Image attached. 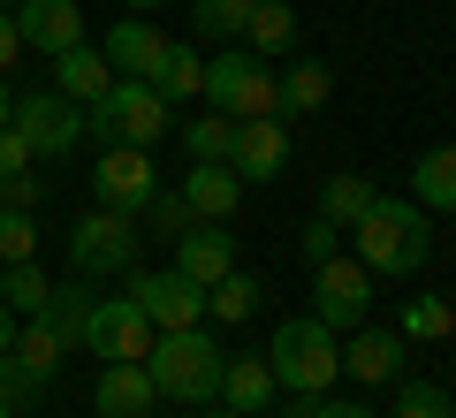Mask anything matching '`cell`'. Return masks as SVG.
I'll return each mask as SVG.
<instances>
[{
  "mask_svg": "<svg viewBox=\"0 0 456 418\" xmlns=\"http://www.w3.org/2000/svg\"><path fill=\"white\" fill-rule=\"evenodd\" d=\"M244 46L259 53V61H266V53H289V46H297V8H289V0H251Z\"/></svg>",
  "mask_w": 456,
  "mask_h": 418,
  "instance_id": "obj_23",
  "label": "cell"
},
{
  "mask_svg": "<svg viewBox=\"0 0 456 418\" xmlns=\"http://www.w3.org/2000/svg\"><path fill=\"white\" fill-rule=\"evenodd\" d=\"M183 145H191V160H228V145H236V114L206 107L198 122H183Z\"/></svg>",
  "mask_w": 456,
  "mask_h": 418,
  "instance_id": "obj_30",
  "label": "cell"
},
{
  "mask_svg": "<svg viewBox=\"0 0 456 418\" xmlns=\"http://www.w3.org/2000/svg\"><path fill=\"white\" fill-rule=\"evenodd\" d=\"M274 396H281V381H274L266 357H228V365H221V403H228L236 418H259Z\"/></svg>",
  "mask_w": 456,
  "mask_h": 418,
  "instance_id": "obj_19",
  "label": "cell"
},
{
  "mask_svg": "<svg viewBox=\"0 0 456 418\" xmlns=\"http://www.w3.org/2000/svg\"><path fill=\"white\" fill-rule=\"evenodd\" d=\"M411 206H426V213H456V145L419 152V168H411Z\"/></svg>",
  "mask_w": 456,
  "mask_h": 418,
  "instance_id": "obj_22",
  "label": "cell"
},
{
  "mask_svg": "<svg viewBox=\"0 0 456 418\" xmlns=\"http://www.w3.org/2000/svg\"><path fill=\"white\" fill-rule=\"evenodd\" d=\"M107 84H114V61H107L99 46H69V53H53V92H61V99L92 107V99H107Z\"/></svg>",
  "mask_w": 456,
  "mask_h": 418,
  "instance_id": "obj_20",
  "label": "cell"
},
{
  "mask_svg": "<svg viewBox=\"0 0 456 418\" xmlns=\"http://www.w3.org/2000/svg\"><path fill=\"white\" fill-rule=\"evenodd\" d=\"M16 31H23V46H38L53 61V53L84 46V0H23V8H16Z\"/></svg>",
  "mask_w": 456,
  "mask_h": 418,
  "instance_id": "obj_13",
  "label": "cell"
},
{
  "mask_svg": "<svg viewBox=\"0 0 456 418\" xmlns=\"http://www.w3.org/2000/svg\"><path fill=\"white\" fill-rule=\"evenodd\" d=\"M0 258L16 266V258H38V221L31 213H0Z\"/></svg>",
  "mask_w": 456,
  "mask_h": 418,
  "instance_id": "obj_34",
  "label": "cell"
},
{
  "mask_svg": "<svg viewBox=\"0 0 456 418\" xmlns=\"http://www.w3.org/2000/svg\"><path fill=\"white\" fill-rule=\"evenodd\" d=\"M0 418H16V403H8V396H0Z\"/></svg>",
  "mask_w": 456,
  "mask_h": 418,
  "instance_id": "obj_45",
  "label": "cell"
},
{
  "mask_svg": "<svg viewBox=\"0 0 456 418\" xmlns=\"http://www.w3.org/2000/svg\"><path fill=\"white\" fill-rule=\"evenodd\" d=\"M0 8H23V0H0Z\"/></svg>",
  "mask_w": 456,
  "mask_h": 418,
  "instance_id": "obj_47",
  "label": "cell"
},
{
  "mask_svg": "<svg viewBox=\"0 0 456 418\" xmlns=\"http://www.w3.org/2000/svg\"><path fill=\"white\" fill-rule=\"evenodd\" d=\"M16 129H23V145L38 152V160H69L84 137V107L61 92H23L16 99Z\"/></svg>",
  "mask_w": 456,
  "mask_h": 418,
  "instance_id": "obj_9",
  "label": "cell"
},
{
  "mask_svg": "<svg viewBox=\"0 0 456 418\" xmlns=\"http://www.w3.org/2000/svg\"><path fill=\"white\" fill-rule=\"evenodd\" d=\"M8 342H16V312L0 305V357H8Z\"/></svg>",
  "mask_w": 456,
  "mask_h": 418,
  "instance_id": "obj_42",
  "label": "cell"
},
{
  "mask_svg": "<svg viewBox=\"0 0 456 418\" xmlns=\"http://www.w3.org/2000/svg\"><path fill=\"white\" fill-rule=\"evenodd\" d=\"M350 243H358V258L380 282H388V274H419L426 251H434V213L411 206V198H373L365 221L350 228Z\"/></svg>",
  "mask_w": 456,
  "mask_h": 418,
  "instance_id": "obj_1",
  "label": "cell"
},
{
  "mask_svg": "<svg viewBox=\"0 0 456 418\" xmlns=\"http://www.w3.org/2000/svg\"><path fill=\"white\" fill-rule=\"evenodd\" d=\"M388 418H456V396L403 373V381H395V411H388Z\"/></svg>",
  "mask_w": 456,
  "mask_h": 418,
  "instance_id": "obj_33",
  "label": "cell"
},
{
  "mask_svg": "<svg viewBox=\"0 0 456 418\" xmlns=\"http://www.w3.org/2000/svg\"><path fill=\"white\" fill-rule=\"evenodd\" d=\"M145 418H152V411H145Z\"/></svg>",
  "mask_w": 456,
  "mask_h": 418,
  "instance_id": "obj_48",
  "label": "cell"
},
{
  "mask_svg": "<svg viewBox=\"0 0 456 418\" xmlns=\"http://www.w3.org/2000/svg\"><path fill=\"white\" fill-rule=\"evenodd\" d=\"M31 160H38V152L23 145V129L8 122V129H0V183H8V176H31Z\"/></svg>",
  "mask_w": 456,
  "mask_h": 418,
  "instance_id": "obj_36",
  "label": "cell"
},
{
  "mask_svg": "<svg viewBox=\"0 0 456 418\" xmlns=\"http://www.w3.org/2000/svg\"><path fill=\"white\" fill-rule=\"evenodd\" d=\"M137 312H145L152 327H160V335H175V327H198V312H206V290H198L191 274H137Z\"/></svg>",
  "mask_w": 456,
  "mask_h": 418,
  "instance_id": "obj_11",
  "label": "cell"
},
{
  "mask_svg": "<svg viewBox=\"0 0 456 418\" xmlns=\"http://www.w3.org/2000/svg\"><path fill=\"white\" fill-rule=\"evenodd\" d=\"M206 312H213V320H251V312H259V282H251L244 266L221 274V282L206 290Z\"/></svg>",
  "mask_w": 456,
  "mask_h": 418,
  "instance_id": "obj_32",
  "label": "cell"
},
{
  "mask_svg": "<svg viewBox=\"0 0 456 418\" xmlns=\"http://www.w3.org/2000/svg\"><path fill=\"white\" fill-rule=\"evenodd\" d=\"M46 290H53V282H46V274H38V258H16V266L0 274V305L16 312V320H31V312L46 305Z\"/></svg>",
  "mask_w": 456,
  "mask_h": 418,
  "instance_id": "obj_29",
  "label": "cell"
},
{
  "mask_svg": "<svg viewBox=\"0 0 456 418\" xmlns=\"http://www.w3.org/2000/svg\"><path fill=\"white\" fill-rule=\"evenodd\" d=\"M92 305H99V297L84 290V274H69V282H53V290H46V305H38L31 320H46L53 335H61L69 350H77V342H84V327H92Z\"/></svg>",
  "mask_w": 456,
  "mask_h": 418,
  "instance_id": "obj_21",
  "label": "cell"
},
{
  "mask_svg": "<svg viewBox=\"0 0 456 418\" xmlns=\"http://www.w3.org/2000/svg\"><path fill=\"white\" fill-rule=\"evenodd\" d=\"M373 282H380V274L365 266L358 251H327L320 266H312V320L335 327V335L365 327V312H373Z\"/></svg>",
  "mask_w": 456,
  "mask_h": 418,
  "instance_id": "obj_6",
  "label": "cell"
},
{
  "mask_svg": "<svg viewBox=\"0 0 456 418\" xmlns=\"http://www.w3.org/2000/svg\"><path fill=\"white\" fill-rule=\"evenodd\" d=\"M281 418H380L373 403H335V396H289Z\"/></svg>",
  "mask_w": 456,
  "mask_h": 418,
  "instance_id": "obj_35",
  "label": "cell"
},
{
  "mask_svg": "<svg viewBox=\"0 0 456 418\" xmlns=\"http://www.w3.org/2000/svg\"><path fill=\"white\" fill-rule=\"evenodd\" d=\"M395 335H403V342H441V335H456V305H449V297H411L403 320H395Z\"/></svg>",
  "mask_w": 456,
  "mask_h": 418,
  "instance_id": "obj_28",
  "label": "cell"
},
{
  "mask_svg": "<svg viewBox=\"0 0 456 418\" xmlns=\"http://www.w3.org/2000/svg\"><path fill=\"white\" fill-rule=\"evenodd\" d=\"M0 396H8V403H31V396H38V381L16 365V357H0Z\"/></svg>",
  "mask_w": 456,
  "mask_h": 418,
  "instance_id": "obj_38",
  "label": "cell"
},
{
  "mask_svg": "<svg viewBox=\"0 0 456 418\" xmlns=\"http://www.w3.org/2000/svg\"><path fill=\"white\" fill-rule=\"evenodd\" d=\"M23 53V31H16V8H0V69H16Z\"/></svg>",
  "mask_w": 456,
  "mask_h": 418,
  "instance_id": "obj_41",
  "label": "cell"
},
{
  "mask_svg": "<svg viewBox=\"0 0 456 418\" xmlns=\"http://www.w3.org/2000/svg\"><path fill=\"white\" fill-rule=\"evenodd\" d=\"M206 107L236 114V122H281V77H266V61L251 46H221L206 53Z\"/></svg>",
  "mask_w": 456,
  "mask_h": 418,
  "instance_id": "obj_5",
  "label": "cell"
},
{
  "mask_svg": "<svg viewBox=\"0 0 456 418\" xmlns=\"http://www.w3.org/2000/svg\"><path fill=\"white\" fill-rule=\"evenodd\" d=\"M327 251H342V228H335V221H312V228H305V258L320 266Z\"/></svg>",
  "mask_w": 456,
  "mask_h": 418,
  "instance_id": "obj_40",
  "label": "cell"
},
{
  "mask_svg": "<svg viewBox=\"0 0 456 418\" xmlns=\"http://www.w3.org/2000/svg\"><path fill=\"white\" fill-rule=\"evenodd\" d=\"M373 183H365V176H350V168H342V176H327L320 183V221H335L342 228V236H350V228H358L365 221V206H373Z\"/></svg>",
  "mask_w": 456,
  "mask_h": 418,
  "instance_id": "obj_25",
  "label": "cell"
},
{
  "mask_svg": "<svg viewBox=\"0 0 456 418\" xmlns=\"http://www.w3.org/2000/svg\"><path fill=\"white\" fill-rule=\"evenodd\" d=\"M175 274H191L198 290H213L221 274H236V236H228L221 221H198L175 236Z\"/></svg>",
  "mask_w": 456,
  "mask_h": 418,
  "instance_id": "obj_14",
  "label": "cell"
},
{
  "mask_svg": "<svg viewBox=\"0 0 456 418\" xmlns=\"http://www.w3.org/2000/svg\"><path fill=\"white\" fill-rule=\"evenodd\" d=\"M145 213H152V228H167V236H183V228L198 221V213L183 206V191H175V198H160V191H152V206H145Z\"/></svg>",
  "mask_w": 456,
  "mask_h": 418,
  "instance_id": "obj_37",
  "label": "cell"
},
{
  "mask_svg": "<svg viewBox=\"0 0 456 418\" xmlns=\"http://www.w3.org/2000/svg\"><path fill=\"white\" fill-rule=\"evenodd\" d=\"M152 335H160V327L137 312V297H99V305H92V327H84V350L107 357V365H145Z\"/></svg>",
  "mask_w": 456,
  "mask_h": 418,
  "instance_id": "obj_8",
  "label": "cell"
},
{
  "mask_svg": "<svg viewBox=\"0 0 456 418\" xmlns=\"http://www.w3.org/2000/svg\"><path fill=\"white\" fill-rule=\"evenodd\" d=\"M342 373L358 388H395L403 381V335L395 327H350V342H342Z\"/></svg>",
  "mask_w": 456,
  "mask_h": 418,
  "instance_id": "obj_12",
  "label": "cell"
},
{
  "mask_svg": "<svg viewBox=\"0 0 456 418\" xmlns=\"http://www.w3.org/2000/svg\"><path fill=\"white\" fill-rule=\"evenodd\" d=\"M206 418H236V411H228V403H221V411H206Z\"/></svg>",
  "mask_w": 456,
  "mask_h": 418,
  "instance_id": "obj_46",
  "label": "cell"
},
{
  "mask_svg": "<svg viewBox=\"0 0 456 418\" xmlns=\"http://www.w3.org/2000/svg\"><path fill=\"white\" fill-rule=\"evenodd\" d=\"M99 53H107V61H114V77H145V84H152V69H160L167 38L152 31L145 16H122V23H114V31H107V46H99Z\"/></svg>",
  "mask_w": 456,
  "mask_h": 418,
  "instance_id": "obj_17",
  "label": "cell"
},
{
  "mask_svg": "<svg viewBox=\"0 0 456 418\" xmlns=\"http://www.w3.org/2000/svg\"><path fill=\"white\" fill-rule=\"evenodd\" d=\"M327 92H335V69L327 61H289V77H281V122L289 114H320Z\"/></svg>",
  "mask_w": 456,
  "mask_h": 418,
  "instance_id": "obj_26",
  "label": "cell"
},
{
  "mask_svg": "<svg viewBox=\"0 0 456 418\" xmlns=\"http://www.w3.org/2000/svg\"><path fill=\"white\" fill-rule=\"evenodd\" d=\"M69 274L99 282V274H137V213H84L69 228Z\"/></svg>",
  "mask_w": 456,
  "mask_h": 418,
  "instance_id": "obj_7",
  "label": "cell"
},
{
  "mask_svg": "<svg viewBox=\"0 0 456 418\" xmlns=\"http://www.w3.org/2000/svg\"><path fill=\"white\" fill-rule=\"evenodd\" d=\"M183 206L198 221H228V213L244 206V176L228 160H191V183H183Z\"/></svg>",
  "mask_w": 456,
  "mask_h": 418,
  "instance_id": "obj_16",
  "label": "cell"
},
{
  "mask_svg": "<svg viewBox=\"0 0 456 418\" xmlns=\"http://www.w3.org/2000/svg\"><path fill=\"white\" fill-rule=\"evenodd\" d=\"M152 8H175V0H130V16H152Z\"/></svg>",
  "mask_w": 456,
  "mask_h": 418,
  "instance_id": "obj_44",
  "label": "cell"
},
{
  "mask_svg": "<svg viewBox=\"0 0 456 418\" xmlns=\"http://www.w3.org/2000/svg\"><path fill=\"white\" fill-rule=\"evenodd\" d=\"M152 403H160V388H152L145 365H107V373H99V388H92V411L99 418H145Z\"/></svg>",
  "mask_w": 456,
  "mask_h": 418,
  "instance_id": "obj_18",
  "label": "cell"
},
{
  "mask_svg": "<svg viewBox=\"0 0 456 418\" xmlns=\"http://www.w3.org/2000/svg\"><path fill=\"white\" fill-rule=\"evenodd\" d=\"M8 122H16V99H8V84H0V129H8Z\"/></svg>",
  "mask_w": 456,
  "mask_h": 418,
  "instance_id": "obj_43",
  "label": "cell"
},
{
  "mask_svg": "<svg viewBox=\"0 0 456 418\" xmlns=\"http://www.w3.org/2000/svg\"><path fill=\"white\" fill-rule=\"evenodd\" d=\"M92 191H99V206H107V213H145L152 191H160V176H152L145 145H107V152H99V168H92Z\"/></svg>",
  "mask_w": 456,
  "mask_h": 418,
  "instance_id": "obj_10",
  "label": "cell"
},
{
  "mask_svg": "<svg viewBox=\"0 0 456 418\" xmlns=\"http://www.w3.org/2000/svg\"><path fill=\"white\" fill-rule=\"evenodd\" d=\"M281 160H289V129L281 122H236V145H228V168L244 183H274Z\"/></svg>",
  "mask_w": 456,
  "mask_h": 418,
  "instance_id": "obj_15",
  "label": "cell"
},
{
  "mask_svg": "<svg viewBox=\"0 0 456 418\" xmlns=\"http://www.w3.org/2000/svg\"><path fill=\"white\" fill-rule=\"evenodd\" d=\"M84 129H92L99 145H152V137L175 129V99L160 84H145V77H114L107 99L84 107Z\"/></svg>",
  "mask_w": 456,
  "mask_h": 418,
  "instance_id": "obj_2",
  "label": "cell"
},
{
  "mask_svg": "<svg viewBox=\"0 0 456 418\" xmlns=\"http://www.w3.org/2000/svg\"><path fill=\"white\" fill-rule=\"evenodd\" d=\"M152 84H160L167 99H198V92H206V53H198V38H191V46H175V38H167V53H160V69H152Z\"/></svg>",
  "mask_w": 456,
  "mask_h": 418,
  "instance_id": "obj_27",
  "label": "cell"
},
{
  "mask_svg": "<svg viewBox=\"0 0 456 418\" xmlns=\"http://www.w3.org/2000/svg\"><path fill=\"white\" fill-rule=\"evenodd\" d=\"M191 16H198V38H213V46H236V38H244L251 0H191Z\"/></svg>",
  "mask_w": 456,
  "mask_h": 418,
  "instance_id": "obj_31",
  "label": "cell"
},
{
  "mask_svg": "<svg viewBox=\"0 0 456 418\" xmlns=\"http://www.w3.org/2000/svg\"><path fill=\"white\" fill-rule=\"evenodd\" d=\"M221 342L206 335V327H175V335H152V350H145V373H152V388L160 396H175V403H213L221 396Z\"/></svg>",
  "mask_w": 456,
  "mask_h": 418,
  "instance_id": "obj_3",
  "label": "cell"
},
{
  "mask_svg": "<svg viewBox=\"0 0 456 418\" xmlns=\"http://www.w3.org/2000/svg\"><path fill=\"white\" fill-rule=\"evenodd\" d=\"M266 365H274V381L289 388V396H327L335 373H342V342H335V327H320L312 312H297V320L274 327Z\"/></svg>",
  "mask_w": 456,
  "mask_h": 418,
  "instance_id": "obj_4",
  "label": "cell"
},
{
  "mask_svg": "<svg viewBox=\"0 0 456 418\" xmlns=\"http://www.w3.org/2000/svg\"><path fill=\"white\" fill-rule=\"evenodd\" d=\"M8 357H16V365H23V373H31V381H38V388H46V381H53V373H61V357H69V342H61V335H53V327H46V320H23V327H16V342H8Z\"/></svg>",
  "mask_w": 456,
  "mask_h": 418,
  "instance_id": "obj_24",
  "label": "cell"
},
{
  "mask_svg": "<svg viewBox=\"0 0 456 418\" xmlns=\"http://www.w3.org/2000/svg\"><path fill=\"white\" fill-rule=\"evenodd\" d=\"M38 206V183L31 176H8V183H0V213H31Z\"/></svg>",
  "mask_w": 456,
  "mask_h": 418,
  "instance_id": "obj_39",
  "label": "cell"
}]
</instances>
